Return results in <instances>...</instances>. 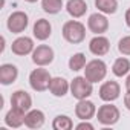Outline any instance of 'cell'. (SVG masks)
I'll use <instances>...</instances> for the list:
<instances>
[{
    "instance_id": "cell-1",
    "label": "cell",
    "mask_w": 130,
    "mask_h": 130,
    "mask_svg": "<svg viewBox=\"0 0 130 130\" xmlns=\"http://www.w3.org/2000/svg\"><path fill=\"white\" fill-rule=\"evenodd\" d=\"M63 37L68 43L78 44L86 38V26L78 20H69L63 25Z\"/></svg>"
},
{
    "instance_id": "cell-2",
    "label": "cell",
    "mask_w": 130,
    "mask_h": 130,
    "mask_svg": "<svg viewBox=\"0 0 130 130\" xmlns=\"http://www.w3.org/2000/svg\"><path fill=\"white\" fill-rule=\"evenodd\" d=\"M106 75H107V64L103 60L95 58V60H92L86 64L84 77L90 83H100L106 78Z\"/></svg>"
},
{
    "instance_id": "cell-3",
    "label": "cell",
    "mask_w": 130,
    "mask_h": 130,
    "mask_svg": "<svg viewBox=\"0 0 130 130\" xmlns=\"http://www.w3.org/2000/svg\"><path fill=\"white\" fill-rule=\"evenodd\" d=\"M51 74L49 71L43 69V66H40L38 69H34L31 74H29V84L31 87L35 90V92H44L49 89V84H51Z\"/></svg>"
},
{
    "instance_id": "cell-4",
    "label": "cell",
    "mask_w": 130,
    "mask_h": 130,
    "mask_svg": "<svg viewBox=\"0 0 130 130\" xmlns=\"http://www.w3.org/2000/svg\"><path fill=\"white\" fill-rule=\"evenodd\" d=\"M92 84L93 83H90L86 77H75L72 80V83H71V95L74 98H77L78 101L80 100H86L93 92Z\"/></svg>"
},
{
    "instance_id": "cell-5",
    "label": "cell",
    "mask_w": 130,
    "mask_h": 130,
    "mask_svg": "<svg viewBox=\"0 0 130 130\" xmlns=\"http://www.w3.org/2000/svg\"><path fill=\"white\" fill-rule=\"evenodd\" d=\"M119 109L113 104H104L98 109L96 112V118L98 122L103 125H113L119 121Z\"/></svg>"
},
{
    "instance_id": "cell-6",
    "label": "cell",
    "mask_w": 130,
    "mask_h": 130,
    "mask_svg": "<svg viewBox=\"0 0 130 130\" xmlns=\"http://www.w3.org/2000/svg\"><path fill=\"white\" fill-rule=\"evenodd\" d=\"M28 25H29V19H28V14L23 12V11L12 12L8 17V22H6V26L12 34H22L28 28Z\"/></svg>"
},
{
    "instance_id": "cell-7",
    "label": "cell",
    "mask_w": 130,
    "mask_h": 130,
    "mask_svg": "<svg viewBox=\"0 0 130 130\" xmlns=\"http://www.w3.org/2000/svg\"><path fill=\"white\" fill-rule=\"evenodd\" d=\"M32 61L37 66H47L54 61V49L47 44H40L32 52Z\"/></svg>"
},
{
    "instance_id": "cell-8",
    "label": "cell",
    "mask_w": 130,
    "mask_h": 130,
    "mask_svg": "<svg viewBox=\"0 0 130 130\" xmlns=\"http://www.w3.org/2000/svg\"><path fill=\"white\" fill-rule=\"evenodd\" d=\"M11 106L20 112L28 113L32 107V98L26 90H15L11 96Z\"/></svg>"
},
{
    "instance_id": "cell-9",
    "label": "cell",
    "mask_w": 130,
    "mask_h": 130,
    "mask_svg": "<svg viewBox=\"0 0 130 130\" xmlns=\"http://www.w3.org/2000/svg\"><path fill=\"white\" fill-rule=\"evenodd\" d=\"M119 93H121V86L116 81H112V80L103 83L101 87H100V98L106 103H112V101L118 100Z\"/></svg>"
},
{
    "instance_id": "cell-10",
    "label": "cell",
    "mask_w": 130,
    "mask_h": 130,
    "mask_svg": "<svg viewBox=\"0 0 130 130\" xmlns=\"http://www.w3.org/2000/svg\"><path fill=\"white\" fill-rule=\"evenodd\" d=\"M87 28L90 29V32H93V34H96V35H101V34L107 32V29H109V20H107L106 15L95 12V14L89 15Z\"/></svg>"
},
{
    "instance_id": "cell-11",
    "label": "cell",
    "mask_w": 130,
    "mask_h": 130,
    "mask_svg": "<svg viewBox=\"0 0 130 130\" xmlns=\"http://www.w3.org/2000/svg\"><path fill=\"white\" fill-rule=\"evenodd\" d=\"M11 51H12V54L19 55V57H25L28 54H32L34 52V41H32V38H29L26 35L19 37V38H15L12 41Z\"/></svg>"
},
{
    "instance_id": "cell-12",
    "label": "cell",
    "mask_w": 130,
    "mask_h": 130,
    "mask_svg": "<svg viewBox=\"0 0 130 130\" xmlns=\"http://www.w3.org/2000/svg\"><path fill=\"white\" fill-rule=\"evenodd\" d=\"M96 113V107L92 101H89L87 98L86 100H80L78 104L75 106V115L77 118H80L81 121H89L95 116Z\"/></svg>"
},
{
    "instance_id": "cell-13",
    "label": "cell",
    "mask_w": 130,
    "mask_h": 130,
    "mask_svg": "<svg viewBox=\"0 0 130 130\" xmlns=\"http://www.w3.org/2000/svg\"><path fill=\"white\" fill-rule=\"evenodd\" d=\"M89 51L96 55V57H101V55H106L109 51H110V41L107 37L104 35H96L93 37L90 41H89Z\"/></svg>"
},
{
    "instance_id": "cell-14",
    "label": "cell",
    "mask_w": 130,
    "mask_h": 130,
    "mask_svg": "<svg viewBox=\"0 0 130 130\" xmlns=\"http://www.w3.org/2000/svg\"><path fill=\"white\" fill-rule=\"evenodd\" d=\"M19 77V69L17 66H14V64L11 63H5L0 66V83H2L3 86H9L12 84Z\"/></svg>"
},
{
    "instance_id": "cell-15",
    "label": "cell",
    "mask_w": 130,
    "mask_h": 130,
    "mask_svg": "<svg viewBox=\"0 0 130 130\" xmlns=\"http://www.w3.org/2000/svg\"><path fill=\"white\" fill-rule=\"evenodd\" d=\"M32 32H34V37H35L37 40L44 41V40H47V38L51 37V34H52V26H51L49 20H46V19H38V20L34 23Z\"/></svg>"
},
{
    "instance_id": "cell-16",
    "label": "cell",
    "mask_w": 130,
    "mask_h": 130,
    "mask_svg": "<svg viewBox=\"0 0 130 130\" xmlns=\"http://www.w3.org/2000/svg\"><path fill=\"white\" fill-rule=\"evenodd\" d=\"M49 90L54 96H58V98H63L69 90H71V84L68 83V80H64L63 77H55L51 80V84H49Z\"/></svg>"
},
{
    "instance_id": "cell-17",
    "label": "cell",
    "mask_w": 130,
    "mask_h": 130,
    "mask_svg": "<svg viewBox=\"0 0 130 130\" xmlns=\"http://www.w3.org/2000/svg\"><path fill=\"white\" fill-rule=\"evenodd\" d=\"M25 116H26L25 112H20V110L11 107V110H9V112L6 113V116H5V124H6L8 127L19 128V127H22V125L25 124Z\"/></svg>"
},
{
    "instance_id": "cell-18",
    "label": "cell",
    "mask_w": 130,
    "mask_h": 130,
    "mask_svg": "<svg viewBox=\"0 0 130 130\" xmlns=\"http://www.w3.org/2000/svg\"><path fill=\"white\" fill-rule=\"evenodd\" d=\"M44 113L41 110H29L25 116V125L29 128H40L44 124Z\"/></svg>"
},
{
    "instance_id": "cell-19",
    "label": "cell",
    "mask_w": 130,
    "mask_h": 130,
    "mask_svg": "<svg viewBox=\"0 0 130 130\" xmlns=\"http://www.w3.org/2000/svg\"><path fill=\"white\" fill-rule=\"evenodd\" d=\"M66 11L74 19H80L87 12V3L84 0H69L66 3Z\"/></svg>"
},
{
    "instance_id": "cell-20",
    "label": "cell",
    "mask_w": 130,
    "mask_h": 130,
    "mask_svg": "<svg viewBox=\"0 0 130 130\" xmlns=\"http://www.w3.org/2000/svg\"><path fill=\"white\" fill-rule=\"evenodd\" d=\"M112 72L116 77H125L130 72V61L127 58H124V57L115 60L113 66H112Z\"/></svg>"
},
{
    "instance_id": "cell-21",
    "label": "cell",
    "mask_w": 130,
    "mask_h": 130,
    "mask_svg": "<svg viewBox=\"0 0 130 130\" xmlns=\"http://www.w3.org/2000/svg\"><path fill=\"white\" fill-rule=\"evenodd\" d=\"M86 64H87L86 63V55L83 52H77L69 58V69L74 71V72H78V71L84 69Z\"/></svg>"
},
{
    "instance_id": "cell-22",
    "label": "cell",
    "mask_w": 130,
    "mask_h": 130,
    "mask_svg": "<svg viewBox=\"0 0 130 130\" xmlns=\"http://www.w3.org/2000/svg\"><path fill=\"white\" fill-rule=\"evenodd\" d=\"M52 128L54 130H71V128H74V121L68 115H58V116H55V119L52 122Z\"/></svg>"
},
{
    "instance_id": "cell-23",
    "label": "cell",
    "mask_w": 130,
    "mask_h": 130,
    "mask_svg": "<svg viewBox=\"0 0 130 130\" xmlns=\"http://www.w3.org/2000/svg\"><path fill=\"white\" fill-rule=\"evenodd\" d=\"M95 6L103 14H115L118 9L116 0H95Z\"/></svg>"
},
{
    "instance_id": "cell-24",
    "label": "cell",
    "mask_w": 130,
    "mask_h": 130,
    "mask_svg": "<svg viewBox=\"0 0 130 130\" xmlns=\"http://www.w3.org/2000/svg\"><path fill=\"white\" fill-rule=\"evenodd\" d=\"M41 8L47 14H58L63 9V0H41Z\"/></svg>"
},
{
    "instance_id": "cell-25",
    "label": "cell",
    "mask_w": 130,
    "mask_h": 130,
    "mask_svg": "<svg viewBox=\"0 0 130 130\" xmlns=\"http://www.w3.org/2000/svg\"><path fill=\"white\" fill-rule=\"evenodd\" d=\"M118 51H119L122 55H130V35L122 37V38L118 41Z\"/></svg>"
},
{
    "instance_id": "cell-26",
    "label": "cell",
    "mask_w": 130,
    "mask_h": 130,
    "mask_svg": "<svg viewBox=\"0 0 130 130\" xmlns=\"http://www.w3.org/2000/svg\"><path fill=\"white\" fill-rule=\"evenodd\" d=\"M84 128H86V130H93L95 127H93L90 122H87V121H83V122H80V124L77 125V130H84Z\"/></svg>"
},
{
    "instance_id": "cell-27",
    "label": "cell",
    "mask_w": 130,
    "mask_h": 130,
    "mask_svg": "<svg viewBox=\"0 0 130 130\" xmlns=\"http://www.w3.org/2000/svg\"><path fill=\"white\" fill-rule=\"evenodd\" d=\"M124 104H125V107L130 110V90H127V93L124 95Z\"/></svg>"
},
{
    "instance_id": "cell-28",
    "label": "cell",
    "mask_w": 130,
    "mask_h": 130,
    "mask_svg": "<svg viewBox=\"0 0 130 130\" xmlns=\"http://www.w3.org/2000/svg\"><path fill=\"white\" fill-rule=\"evenodd\" d=\"M125 23H127V26L130 28V8L125 11Z\"/></svg>"
},
{
    "instance_id": "cell-29",
    "label": "cell",
    "mask_w": 130,
    "mask_h": 130,
    "mask_svg": "<svg viewBox=\"0 0 130 130\" xmlns=\"http://www.w3.org/2000/svg\"><path fill=\"white\" fill-rule=\"evenodd\" d=\"M125 87H127V90H130V74H128L127 78H125Z\"/></svg>"
},
{
    "instance_id": "cell-30",
    "label": "cell",
    "mask_w": 130,
    "mask_h": 130,
    "mask_svg": "<svg viewBox=\"0 0 130 130\" xmlns=\"http://www.w3.org/2000/svg\"><path fill=\"white\" fill-rule=\"evenodd\" d=\"M25 2H28V3H35L37 0H25Z\"/></svg>"
}]
</instances>
